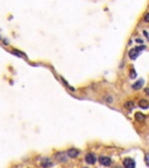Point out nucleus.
Masks as SVG:
<instances>
[{"label": "nucleus", "mask_w": 149, "mask_h": 168, "mask_svg": "<svg viewBox=\"0 0 149 168\" xmlns=\"http://www.w3.org/2000/svg\"><path fill=\"white\" fill-rule=\"evenodd\" d=\"M68 154L65 153V152H58V153H56L55 154V159L58 161V162H66L68 161Z\"/></svg>", "instance_id": "f257e3e1"}, {"label": "nucleus", "mask_w": 149, "mask_h": 168, "mask_svg": "<svg viewBox=\"0 0 149 168\" xmlns=\"http://www.w3.org/2000/svg\"><path fill=\"white\" fill-rule=\"evenodd\" d=\"M85 161L89 163V165H95L97 162V156L93 154V153H88L86 156H85Z\"/></svg>", "instance_id": "f03ea898"}, {"label": "nucleus", "mask_w": 149, "mask_h": 168, "mask_svg": "<svg viewBox=\"0 0 149 168\" xmlns=\"http://www.w3.org/2000/svg\"><path fill=\"white\" fill-rule=\"evenodd\" d=\"M68 156L69 158H72V159H74V158H77L78 155H79V151L78 149H76V148H70V149H68Z\"/></svg>", "instance_id": "7ed1b4c3"}, {"label": "nucleus", "mask_w": 149, "mask_h": 168, "mask_svg": "<svg viewBox=\"0 0 149 168\" xmlns=\"http://www.w3.org/2000/svg\"><path fill=\"white\" fill-rule=\"evenodd\" d=\"M123 166L126 168H134L135 167V161L130 158H127V159L123 160Z\"/></svg>", "instance_id": "20e7f679"}, {"label": "nucleus", "mask_w": 149, "mask_h": 168, "mask_svg": "<svg viewBox=\"0 0 149 168\" xmlns=\"http://www.w3.org/2000/svg\"><path fill=\"white\" fill-rule=\"evenodd\" d=\"M99 162L103 165V166H110L112 163V159L108 158V156H100L99 158Z\"/></svg>", "instance_id": "39448f33"}, {"label": "nucleus", "mask_w": 149, "mask_h": 168, "mask_svg": "<svg viewBox=\"0 0 149 168\" xmlns=\"http://www.w3.org/2000/svg\"><path fill=\"white\" fill-rule=\"evenodd\" d=\"M143 83H144V81H143V79H140V81H137L135 84H133L132 88H133L134 90H139V89H141V88H142Z\"/></svg>", "instance_id": "423d86ee"}, {"label": "nucleus", "mask_w": 149, "mask_h": 168, "mask_svg": "<svg viewBox=\"0 0 149 168\" xmlns=\"http://www.w3.org/2000/svg\"><path fill=\"white\" fill-rule=\"evenodd\" d=\"M139 105H140L141 109H144V110H147V109L149 108V104H148V102H147L146 99H141L140 103H139Z\"/></svg>", "instance_id": "0eeeda50"}, {"label": "nucleus", "mask_w": 149, "mask_h": 168, "mask_svg": "<svg viewBox=\"0 0 149 168\" xmlns=\"http://www.w3.org/2000/svg\"><path fill=\"white\" fill-rule=\"evenodd\" d=\"M41 166H42V167H51V166H52V162H51L49 159H43L42 162H41Z\"/></svg>", "instance_id": "6e6552de"}, {"label": "nucleus", "mask_w": 149, "mask_h": 168, "mask_svg": "<svg viewBox=\"0 0 149 168\" xmlns=\"http://www.w3.org/2000/svg\"><path fill=\"white\" fill-rule=\"evenodd\" d=\"M137 56H139V51H137L136 49H132V50H129V57H130V58L135 60Z\"/></svg>", "instance_id": "1a4fd4ad"}, {"label": "nucleus", "mask_w": 149, "mask_h": 168, "mask_svg": "<svg viewBox=\"0 0 149 168\" xmlns=\"http://www.w3.org/2000/svg\"><path fill=\"white\" fill-rule=\"evenodd\" d=\"M135 118H136V120H141V121H143V120L146 119V117H144L142 113H136V115H135Z\"/></svg>", "instance_id": "9d476101"}, {"label": "nucleus", "mask_w": 149, "mask_h": 168, "mask_svg": "<svg viewBox=\"0 0 149 168\" xmlns=\"http://www.w3.org/2000/svg\"><path fill=\"white\" fill-rule=\"evenodd\" d=\"M105 101H106V103H107V104H112V103L114 102V99H113V97H112V96H110V95L105 97Z\"/></svg>", "instance_id": "9b49d317"}, {"label": "nucleus", "mask_w": 149, "mask_h": 168, "mask_svg": "<svg viewBox=\"0 0 149 168\" xmlns=\"http://www.w3.org/2000/svg\"><path fill=\"white\" fill-rule=\"evenodd\" d=\"M125 106H126L127 109H133V108H134V104H133V102H127V103L125 104Z\"/></svg>", "instance_id": "f8f14e48"}, {"label": "nucleus", "mask_w": 149, "mask_h": 168, "mask_svg": "<svg viewBox=\"0 0 149 168\" xmlns=\"http://www.w3.org/2000/svg\"><path fill=\"white\" fill-rule=\"evenodd\" d=\"M144 48H146V47H144V46H139V47H136V48H135V49H136V50H137V51H141V50H143V49H144Z\"/></svg>", "instance_id": "ddd939ff"}, {"label": "nucleus", "mask_w": 149, "mask_h": 168, "mask_svg": "<svg viewBox=\"0 0 149 168\" xmlns=\"http://www.w3.org/2000/svg\"><path fill=\"white\" fill-rule=\"evenodd\" d=\"M144 21H146V22L149 21V13H146V15H144Z\"/></svg>", "instance_id": "4468645a"}, {"label": "nucleus", "mask_w": 149, "mask_h": 168, "mask_svg": "<svg viewBox=\"0 0 149 168\" xmlns=\"http://www.w3.org/2000/svg\"><path fill=\"white\" fill-rule=\"evenodd\" d=\"M130 77H132V78H135V77H136V74H135L134 70H132V75H130Z\"/></svg>", "instance_id": "2eb2a0df"}]
</instances>
